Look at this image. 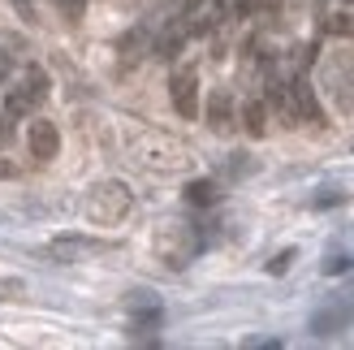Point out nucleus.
Returning <instances> with one entry per match:
<instances>
[{
	"mask_svg": "<svg viewBox=\"0 0 354 350\" xmlns=\"http://www.w3.org/2000/svg\"><path fill=\"white\" fill-rule=\"evenodd\" d=\"M290 95H294V109H298V121H320V104H315L311 95V86L303 78H294L290 82Z\"/></svg>",
	"mask_w": 354,
	"mask_h": 350,
	"instance_id": "nucleus-11",
	"label": "nucleus"
},
{
	"mask_svg": "<svg viewBox=\"0 0 354 350\" xmlns=\"http://www.w3.org/2000/svg\"><path fill=\"white\" fill-rule=\"evenodd\" d=\"M9 121H13L9 113H5V117H0V143H9V134H13V126H9Z\"/></svg>",
	"mask_w": 354,
	"mask_h": 350,
	"instance_id": "nucleus-17",
	"label": "nucleus"
},
{
	"mask_svg": "<svg viewBox=\"0 0 354 350\" xmlns=\"http://www.w3.org/2000/svg\"><path fill=\"white\" fill-rule=\"evenodd\" d=\"M13 173H17V169H13L9 160H0V178H13Z\"/></svg>",
	"mask_w": 354,
	"mask_h": 350,
	"instance_id": "nucleus-18",
	"label": "nucleus"
},
{
	"mask_svg": "<svg viewBox=\"0 0 354 350\" xmlns=\"http://www.w3.org/2000/svg\"><path fill=\"white\" fill-rule=\"evenodd\" d=\"M26 147L35 160H52V156L61 151V130L52 126L48 117H30V126H26Z\"/></svg>",
	"mask_w": 354,
	"mask_h": 350,
	"instance_id": "nucleus-6",
	"label": "nucleus"
},
{
	"mask_svg": "<svg viewBox=\"0 0 354 350\" xmlns=\"http://www.w3.org/2000/svg\"><path fill=\"white\" fill-rule=\"evenodd\" d=\"M263 104L277 113L281 126H290V130L303 126V121H298V109H294V95H290V82H268V100H263Z\"/></svg>",
	"mask_w": 354,
	"mask_h": 350,
	"instance_id": "nucleus-9",
	"label": "nucleus"
},
{
	"mask_svg": "<svg viewBox=\"0 0 354 350\" xmlns=\"http://www.w3.org/2000/svg\"><path fill=\"white\" fill-rule=\"evenodd\" d=\"M186 203L212 208V203H216V186H212V182H190V186H186Z\"/></svg>",
	"mask_w": 354,
	"mask_h": 350,
	"instance_id": "nucleus-13",
	"label": "nucleus"
},
{
	"mask_svg": "<svg viewBox=\"0 0 354 350\" xmlns=\"http://www.w3.org/2000/svg\"><path fill=\"white\" fill-rule=\"evenodd\" d=\"M242 126H246V134H251V138H263V134H268V104L251 100L242 109Z\"/></svg>",
	"mask_w": 354,
	"mask_h": 350,
	"instance_id": "nucleus-12",
	"label": "nucleus"
},
{
	"mask_svg": "<svg viewBox=\"0 0 354 350\" xmlns=\"http://www.w3.org/2000/svg\"><path fill=\"white\" fill-rule=\"evenodd\" d=\"M82 212L91 225H121L130 212H134V190L126 182H95L91 190H86V199H82Z\"/></svg>",
	"mask_w": 354,
	"mask_h": 350,
	"instance_id": "nucleus-2",
	"label": "nucleus"
},
{
	"mask_svg": "<svg viewBox=\"0 0 354 350\" xmlns=\"http://www.w3.org/2000/svg\"><path fill=\"white\" fill-rule=\"evenodd\" d=\"M207 126L216 130V134H229V130L238 126V113H234V95H229L225 86H221V91H212V100H207Z\"/></svg>",
	"mask_w": 354,
	"mask_h": 350,
	"instance_id": "nucleus-8",
	"label": "nucleus"
},
{
	"mask_svg": "<svg viewBox=\"0 0 354 350\" xmlns=\"http://www.w3.org/2000/svg\"><path fill=\"white\" fill-rule=\"evenodd\" d=\"M350 320H354V303H333V307H324V311L311 316V333L328 338V333H337V329H346Z\"/></svg>",
	"mask_w": 354,
	"mask_h": 350,
	"instance_id": "nucleus-10",
	"label": "nucleus"
},
{
	"mask_svg": "<svg viewBox=\"0 0 354 350\" xmlns=\"http://www.w3.org/2000/svg\"><path fill=\"white\" fill-rule=\"evenodd\" d=\"M100 251H113V242H100V238H82V234H61L52 238L44 255L52 259V264H78V259L86 255H100Z\"/></svg>",
	"mask_w": 354,
	"mask_h": 350,
	"instance_id": "nucleus-4",
	"label": "nucleus"
},
{
	"mask_svg": "<svg viewBox=\"0 0 354 350\" xmlns=\"http://www.w3.org/2000/svg\"><path fill=\"white\" fill-rule=\"evenodd\" d=\"M48 74L39 65H22L17 69V78H13V86H9V95H5V113L13 117V121H22V117H30L39 104L48 100Z\"/></svg>",
	"mask_w": 354,
	"mask_h": 350,
	"instance_id": "nucleus-3",
	"label": "nucleus"
},
{
	"mask_svg": "<svg viewBox=\"0 0 354 350\" xmlns=\"http://www.w3.org/2000/svg\"><path fill=\"white\" fill-rule=\"evenodd\" d=\"M160 255L169 268H186V259L194 255V238L186 225H169V230L160 234Z\"/></svg>",
	"mask_w": 354,
	"mask_h": 350,
	"instance_id": "nucleus-7",
	"label": "nucleus"
},
{
	"mask_svg": "<svg viewBox=\"0 0 354 350\" xmlns=\"http://www.w3.org/2000/svg\"><path fill=\"white\" fill-rule=\"evenodd\" d=\"M290 259H294V251H281L272 264H268V273H286V268H290Z\"/></svg>",
	"mask_w": 354,
	"mask_h": 350,
	"instance_id": "nucleus-15",
	"label": "nucleus"
},
{
	"mask_svg": "<svg viewBox=\"0 0 354 350\" xmlns=\"http://www.w3.org/2000/svg\"><path fill=\"white\" fill-rule=\"evenodd\" d=\"M121 52H126V61H138V57H143V52H147V26H138L134 35H126Z\"/></svg>",
	"mask_w": 354,
	"mask_h": 350,
	"instance_id": "nucleus-14",
	"label": "nucleus"
},
{
	"mask_svg": "<svg viewBox=\"0 0 354 350\" xmlns=\"http://www.w3.org/2000/svg\"><path fill=\"white\" fill-rule=\"evenodd\" d=\"M130 151H134V160L151 173H182L190 165V147L182 138L165 134V130H138L130 138Z\"/></svg>",
	"mask_w": 354,
	"mask_h": 350,
	"instance_id": "nucleus-1",
	"label": "nucleus"
},
{
	"mask_svg": "<svg viewBox=\"0 0 354 350\" xmlns=\"http://www.w3.org/2000/svg\"><path fill=\"white\" fill-rule=\"evenodd\" d=\"M346 268H350V255H333L324 264V273H346Z\"/></svg>",
	"mask_w": 354,
	"mask_h": 350,
	"instance_id": "nucleus-16",
	"label": "nucleus"
},
{
	"mask_svg": "<svg viewBox=\"0 0 354 350\" xmlns=\"http://www.w3.org/2000/svg\"><path fill=\"white\" fill-rule=\"evenodd\" d=\"M169 95H173L177 117H186V121L199 117V74L194 69H177L173 82H169Z\"/></svg>",
	"mask_w": 354,
	"mask_h": 350,
	"instance_id": "nucleus-5",
	"label": "nucleus"
}]
</instances>
